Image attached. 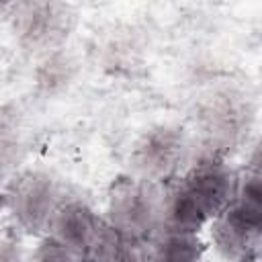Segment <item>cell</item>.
I'll list each match as a JSON object with an SVG mask.
<instances>
[{"label": "cell", "mask_w": 262, "mask_h": 262, "mask_svg": "<svg viewBox=\"0 0 262 262\" xmlns=\"http://www.w3.org/2000/svg\"><path fill=\"white\" fill-rule=\"evenodd\" d=\"M162 188L164 184L133 174L119 176L106 190L102 221L133 242H147L160 229Z\"/></svg>", "instance_id": "1"}, {"label": "cell", "mask_w": 262, "mask_h": 262, "mask_svg": "<svg viewBox=\"0 0 262 262\" xmlns=\"http://www.w3.org/2000/svg\"><path fill=\"white\" fill-rule=\"evenodd\" d=\"M63 184L45 170H23L4 188V207L20 235L43 237L49 219L61 201Z\"/></svg>", "instance_id": "2"}, {"label": "cell", "mask_w": 262, "mask_h": 262, "mask_svg": "<svg viewBox=\"0 0 262 262\" xmlns=\"http://www.w3.org/2000/svg\"><path fill=\"white\" fill-rule=\"evenodd\" d=\"M190 154V131L180 123H158L139 133L129 149V174L166 184L180 176Z\"/></svg>", "instance_id": "3"}, {"label": "cell", "mask_w": 262, "mask_h": 262, "mask_svg": "<svg viewBox=\"0 0 262 262\" xmlns=\"http://www.w3.org/2000/svg\"><path fill=\"white\" fill-rule=\"evenodd\" d=\"M211 237L227 262H256L262 242V211L231 201L211 219Z\"/></svg>", "instance_id": "4"}, {"label": "cell", "mask_w": 262, "mask_h": 262, "mask_svg": "<svg viewBox=\"0 0 262 262\" xmlns=\"http://www.w3.org/2000/svg\"><path fill=\"white\" fill-rule=\"evenodd\" d=\"M178 178L213 219L233 201L237 168L231 166L225 154L211 151L180 172Z\"/></svg>", "instance_id": "5"}, {"label": "cell", "mask_w": 262, "mask_h": 262, "mask_svg": "<svg viewBox=\"0 0 262 262\" xmlns=\"http://www.w3.org/2000/svg\"><path fill=\"white\" fill-rule=\"evenodd\" d=\"M102 223V215H98L86 199L63 192L49 219L45 237L59 242L61 246L74 250L84 260H88V254L96 244Z\"/></svg>", "instance_id": "6"}, {"label": "cell", "mask_w": 262, "mask_h": 262, "mask_svg": "<svg viewBox=\"0 0 262 262\" xmlns=\"http://www.w3.org/2000/svg\"><path fill=\"white\" fill-rule=\"evenodd\" d=\"M72 16L63 4H23L14 14V31L29 49H53L68 35Z\"/></svg>", "instance_id": "7"}, {"label": "cell", "mask_w": 262, "mask_h": 262, "mask_svg": "<svg viewBox=\"0 0 262 262\" xmlns=\"http://www.w3.org/2000/svg\"><path fill=\"white\" fill-rule=\"evenodd\" d=\"M211 223L209 213L196 201V196L182 184L180 178H174L162 188V207H160V229L199 233L205 225Z\"/></svg>", "instance_id": "8"}, {"label": "cell", "mask_w": 262, "mask_h": 262, "mask_svg": "<svg viewBox=\"0 0 262 262\" xmlns=\"http://www.w3.org/2000/svg\"><path fill=\"white\" fill-rule=\"evenodd\" d=\"M205 250L199 233L158 229L143 242V262H201Z\"/></svg>", "instance_id": "9"}, {"label": "cell", "mask_w": 262, "mask_h": 262, "mask_svg": "<svg viewBox=\"0 0 262 262\" xmlns=\"http://www.w3.org/2000/svg\"><path fill=\"white\" fill-rule=\"evenodd\" d=\"M248 119V106H244L239 102V98L235 96H221L217 104H211L205 113V121H207V131L211 133V137L215 139H223V141H231L239 129L244 127Z\"/></svg>", "instance_id": "10"}, {"label": "cell", "mask_w": 262, "mask_h": 262, "mask_svg": "<svg viewBox=\"0 0 262 262\" xmlns=\"http://www.w3.org/2000/svg\"><path fill=\"white\" fill-rule=\"evenodd\" d=\"M86 262H143V244L129 239L102 223Z\"/></svg>", "instance_id": "11"}, {"label": "cell", "mask_w": 262, "mask_h": 262, "mask_svg": "<svg viewBox=\"0 0 262 262\" xmlns=\"http://www.w3.org/2000/svg\"><path fill=\"white\" fill-rule=\"evenodd\" d=\"M233 201L242 203L244 207L262 211V168H260V149L258 147H254L252 160H248V164L244 168H237Z\"/></svg>", "instance_id": "12"}, {"label": "cell", "mask_w": 262, "mask_h": 262, "mask_svg": "<svg viewBox=\"0 0 262 262\" xmlns=\"http://www.w3.org/2000/svg\"><path fill=\"white\" fill-rule=\"evenodd\" d=\"M29 262H86V260L74 250L61 246L59 242L43 235L39 237V244L31 252Z\"/></svg>", "instance_id": "13"}, {"label": "cell", "mask_w": 262, "mask_h": 262, "mask_svg": "<svg viewBox=\"0 0 262 262\" xmlns=\"http://www.w3.org/2000/svg\"><path fill=\"white\" fill-rule=\"evenodd\" d=\"M16 149H18L16 131L4 119H0V174L6 168H10V164L16 158Z\"/></svg>", "instance_id": "14"}, {"label": "cell", "mask_w": 262, "mask_h": 262, "mask_svg": "<svg viewBox=\"0 0 262 262\" xmlns=\"http://www.w3.org/2000/svg\"><path fill=\"white\" fill-rule=\"evenodd\" d=\"M0 262H25L18 231L4 233L0 237Z\"/></svg>", "instance_id": "15"}, {"label": "cell", "mask_w": 262, "mask_h": 262, "mask_svg": "<svg viewBox=\"0 0 262 262\" xmlns=\"http://www.w3.org/2000/svg\"><path fill=\"white\" fill-rule=\"evenodd\" d=\"M256 262H258V260H256Z\"/></svg>", "instance_id": "16"}]
</instances>
